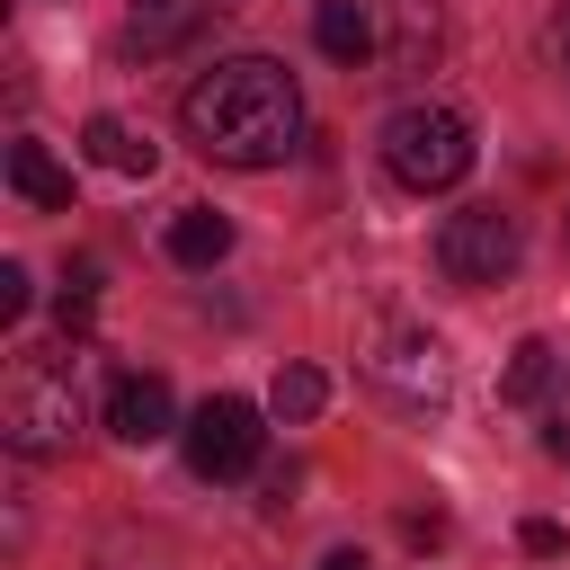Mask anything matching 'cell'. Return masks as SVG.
<instances>
[{
  "instance_id": "cell-1",
  "label": "cell",
  "mask_w": 570,
  "mask_h": 570,
  "mask_svg": "<svg viewBox=\"0 0 570 570\" xmlns=\"http://www.w3.org/2000/svg\"><path fill=\"white\" fill-rule=\"evenodd\" d=\"M178 125H187V142H196L205 160H223V169H285V160L303 151V89H294L285 62L232 53V62H214V71L187 80Z\"/></svg>"
},
{
  "instance_id": "cell-2",
  "label": "cell",
  "mask_w": 570,
  "mask_h": 570,
  "mask_svg": "<svg viewBox=\"0 0 570 570\" xmlns=\"http://www.w3.org/2000/svg\"><path fill=\"white\" fill-rule=\"evenodd\" d=\"M0 428L18 454H62L80 428V365L62 347H18L0 383Z\"/></svg>"
},
{
  "instance_id": "cell-3",
  "label": "cell",
  "mask_w": 570,
  "mask_h": 570,
  "mask_svg": "<svg viewBox=\"0 0 570 570\" xmlns=\"http://www.w3.org/2000/svg\"><path fill=\"white\" fill-rule=\"evenodd\" d=\"M472 125L454 116V107H401L392 125H383V169H392V187H410V196H445V187H463L472 178Z\"/></svg>"
},
{
  "instance_id": "cell-4",
  "label": "cell",
  "mask_w": 570,
  "mask_h": 570,
  "mask_svg": "<svg viewBox=\"0 0 570 570\" xmlns=\"http://www.w3.org/2000/svg\"><path fill=\"white\" fill-rule=\"evenodd\" d=\"M356 365H365V383H383V392H392V401H410V410H436V401H445V383H454L445 338H436V330H419V321H401V312H374V321H365Z\"/></svg>"
},
{
  "instance_id": "cell-5",
  "label": "cell",
  "mask_w": 570,
  "mask_h": 570,
  "mask_svg": "<svg viewBox=\"0 0 570 570\" xmlns=\"http://www.w3.org/2000/svg\"><path fill=\"white\" fill-rule=\"evenodd\" d=\"M517 258H525V232H517V214H499V205H463V214L436 223V267H445V285H508Z\"/></svg>"
},
{
  "instance_id": "cell-6",
  "label": "cell",
  "mask_w": 570,
  "mask_h": 570,
  "mask_svg": "<svg viewBox=\"0 0 570 570\" xmlns=\"http://www.w3.org/2000/svg\"><path fill=\"white\" fill-rule=\"evenodd\" d=\"M178 445H187V463H196L205 481H240V472L258 463V445H267L258 401H240V392L196 401V410H187V428H178Z\"/></svg>"
},
{
  "instance_id": "cell-7",
  "label": "cell",
  "mask_w": 570,
  "mask_h": 570,
  "mask_svg": "<svg viewBox=\"0 0 570 570\" xmlns=\"http://www.w3.org/2000/svg\"><path fill=\"white\" fill-rule=\"evenodd\" d=\"M107 428L125 445H160V436H178V392L160 374H116L107 383Z\"/></svg>"
},
{
  "instance_id": "cell-8",
  "label": "cell",
  "mask_w": 570,
  "mask_h": 570,
  "mask_svg": "<svg viewBox=\"0 0 570 570\" xmlns=\"http://www.w3.org/2000/svg\"><path fill=\"white\" fill-rule=\"evenodd\" d=\"M214 18H223V0H134V9H125V45H134V53H178V45H196Z\"/></svg>"
},
{
  "instance_id": "cell-9",
  "label": "cell",
  "mask_w": 570,
  "mask_h": 570,
  "mask_svg": "<svg viewBox=\"0 0 570 570\" xmlns=\"http://www.w3.org/2000/svg\"><path fill=\"white\" fill-rule=\"evenodd\" d=\"M80 151H89L98 169H116V178H151V169H160V142H151L142 125H125V116H89V125H80Z\"/></svg>"
},
{
  "instance_id": "cell-10",
  "label": "cell",
  "mask_w": 570,
  "mask_h": 570,
  "mask_svg": "<svg viewBox=\"0 0 570 570\" xmlns=\"http://www.w3.org/2000/svg\"><path fill=\"white\" fill-rule=\"evenodd\" d=\"M312 45H321L330 62H347V71H356L383 36H374V9H365V0H321V9H312Z\"/></svg>"
},
{
  "instance_id": "cell-11",
  "label": "cell",
  "mask_w": 570,
  "mask_h": 570,
  "mask_svg": "<svg viewBox=\"0 0 570 570\" xmlns=\"http://www.w3.org/2000/svg\"><path fill=\"white\" fill-rule=\"evenodd\" d=\"M9 187H18L36 214H71V169H62L45 142H9Z\"/></svg>"
},
{
  "instance_id": "cell-12",
  "label": "cell",
  "mask_w": 570,
  "mask_h": 570,
  "mask_svg": "<svg viewBox=\"0 0 570 570\" xmlns=\"http://www.w3.org/2000/svg\"><path fill=\"white\" fill-rule=\"evenodd\" d=\"M169 258H178V267H223V258H232V214L178 205V214H169Z\"/></svg>"
},
{
  "instance_id": "cell-13",
  "label": "cell",
  "mask_w": 570,
  "mask_h": 570,
  "mask_svg": "<svg viewBox=\"0 0 570 570\" xmlns=\"http://www.w3.org/2000/svg\"><path fill=\"white\" fill-rule=\"evenodd\" d=\"M383 18H392V62L428 71V53H436V0H383Z\"/></svg>"
},
{
  "instance_id": "cell-14",
  "label": "cell",
  "mask_w": 570,
  "mask_h": 570,
  "mask_svg": "<svg viewBox=\"0 0 570 570\" xmlns=\"http://www.w3.org/2000/svg\"><path fill=\"white\" fill-rule=\"evenodd\" d=\"M552 383H561V356L543 338H517L508 347V374H499V401H543Z\"/></svg>"
},
{
  "instance_id": "cell-15",
  "label": "cell",
  "mask_w": 570,
  "mask_h": 570,
  "mask_svg": "<svg viewBox=\"0 0 570 570\" xmlns=\"http://www.w3.org/2000/svg\"><path fill=\"white\" fill-rule=\"evenodd\" d=\"M321 401H330V374H321V365H285V374H276V392H267V410H276L285 428L321 419Z\"/></svg>"
},
{
  "instance_id": "cell-16",
  "label": "cell",
  "mask_w": 570,
  "mask_h": 570,
  "mask_svg": "<svg viewBox=\"0 0 570 570\" xmlns=\"http://www.w3.org/2000/svg\"><path fill=\"white\" fill-rule=\"evenodd\" d=\"M89 303H98V267H71V276H62V294H53V312H62V330H71V338L89 330Z\"/></svg>"
},
{
  "instance_id": "cell-17",
  "label": "cell",
  "mask_w": 570,
  "mask_h": 570,
  "mask_svg": "<svg viewBox=\"0 0 570 570\" xmlns=\"http://www.w3.org/2000/svg\"><path fill=\"white\" fill-rule=\"evenodd\" d=\"M517 543H525L534 561H561V552H570V534H561L552 517H525V525H517Z\"/></svg>"
},
{
  "instance_id": "cell-18",
  "label": "cell",
  "mask_w": 570,
  "mask_h": 570,
  "mask_svg": "<svg viewBox=\"0 0 570 570\" xmlns=\"http://www.w3.org/2000/svg\"><path fill=\"white\" fill-rule=\"evenodd\" d=\"M27 294H36V285H27V267H18V258H0V321H18V312H27Z\"/></svg>"
},
{
  "instance_id": "cell-19",
  "label": "cell",
  "mask_w": 570,
  "mask_h": 570,
  "mask_svg": "<svg viewBox=\"0 0 570 570\" xmlns=\"http://www.w3.org/2000/svg\"><path fill=\"white\" fill-rule=\"evenodd\" d=\"M552 454L570 463V374H561V392H552Z\"/></svg>"
},
{
  "instance_id": "cell-20",
  "label": "cell",
  "mask_w": 570,
  "mask_h": 570,
  "mask_svg": "<svg viewBox=\"0 0 570 570\" xmlns=\"http://www.w3.org/2000/svg\"><path fill=\"white\" fill-rule=\"evenodd\" d=\"M321 570H374V561H365V552H330Z\"/></svg>"
},
{
  "instance_id": "cell-21",
  "label": "cell",
  "mask_w": 570,
  "mask_h": 570,
  "mask_svg": "<svg viewBox=\"0 0 570 570\" xmlns=\"http://www.w3.org/2000/svg\"><path fill=\"white\" fill-rule=\"evenodd\" d=\"M561 62H570V27H561Z\"/></svg>"
}]
</instances>
